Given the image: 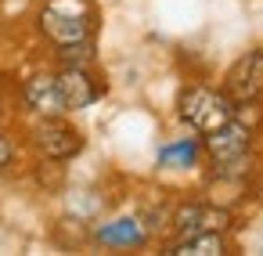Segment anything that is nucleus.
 I'll list each match as a JSON object with an SVG mask.
<instances>
[{
    "instance_id": "f257e3e1",
    "label": "nucleus",
    "mask_w": 263,
    "mask_h": 256,
    "mask_svg": "<svg viewBox=\"0 0 263 256\" xmlns=\"http://www.w3.org/2000/svg\"><path fill=\"white\" fill-rule=\"evenodd\" d=\"M94 26H98L94 0H44V8L36 15V29L51 47L87 40L94 36Z\"/></svg>"
},
{
    "instance_id": "f03ea898",
    "label": "nucleus",
    "mask_w": 263,
    "mask_h": 256,
    "mask_svg": "<svg viewBox=\"0 0 263 256\" xmlns=\"http://www.w3.org/2000/svg\"><path fill=\"white\" fill-rule=\"evenodd\" d=\"M231 116H238V105L223 94V87L191 83L177 94V119L195 134H209V130L223 126Z\"/></svg>"
},
{
    "instance_id": "7ed1b4c3",
    "label": "nucleus",
    "mask_w": 263,
    "mask_h": 256,
    "mask_svg": "<svg viewBox=\"0 0 263 256\" xmlns=\"http://www.w3.org/2000/svg\"><path fill=\"white\" fill-rule=\"evenodd\" d=\"M29 144L47 159V162H69L83 152V134L65 123V116H44L29 126Z\"/></svg>"
},
{
    "instance_id": "20e7f679",
    "label": "nucleus",
    "mask_w": 263,
    "mask_h": 256,
    "mask_svg": "<svg viewBox=\"0 0 263 256\" xmlns=\"http://www.w3.org/2000/svg\"><path fill=\"white\" fill-rule=\"evenodd\" d=\"M252 144H256V130L245 119H238V116H231L223 126L202 134V155L209 159V166H223V162L245 159V155H252Z\"/></svg>"
},
{
    "instance_id": "39448f33",
    "label": "nucleus",
    "mask_w": 263,
    "mask_h": 256,
    "mask_svg": "<svg viewBox=\"0 0 263 256\" xmlns=\"http://www.w3.org/2000/svg\"><path fill=\"white\" fill-rule=\"evenodd\" d=\"M223 94L238 108L263 101V51H245L231 62V69L223 72Z\"/></svg>"
},
{
    "instance_id": "423d86ee",
    "label": "nucleus",
    "mask_w": 263,
    "mask_h": 256,
    "mask_svg": "<svg viewBox=\"0 0 263 256\" xmlns=\"http://www.w3.org/2000/svg\"><path fill=\"white\" fill-rule=\"evenodd\" d=\"M18 98H22V108L33 112V119H44V116H69L65 112V101L58 94V80L51 69H36L22 80L18 87Z\"/></svg>"
},
{
    "instance_id": "0eeeda50",
    "label": "nucleus",
    "mask_w": 263,
    "mask_h": 256,
    "mask_svg": "<svg viewBox=\"0 0 263 256\" xmlns=\"http://www.w3.org/2000/svg\"><path fill=\"white\" fill-rule=\"evenodd\" d=\"M54 80H58V94L65 101V112H83V108H90L105 94V83L94 76V69L58 65L54 69Z\"/></svg>"
},
{
    "instance_id": "6e6552de",
    "label": "nucleus",
    "mask_w": 263,
    "mask_h": 256,
    "mask_svg": "<svg viewBox=\"0 0 263 256\" xmlns=\"http://www.w3.org/2000/svg\"><path fill=\"white\" fill-rule=\"evenodd\" d=\"M90 234H94V242H101L108 249H141L152 238L144 231L141 216H112V220H101Z\"/></svg>"
},
{
    "instance_id": "1a4fd4ad",
    "label": "nucleus",
    "mask_w": 263,
    "mask_h": 256,
    "mask_svg": "<svg viewBox=\"0 0 263 256\" xmlns=\"http://www.w3.org/2000/svg\"><path fill=\"white\" fill-rule=\"evenodd\" d=\"M227 249H231L227 231H198V234H187V238H173L166 245L170 256H223Z\"/></svg>"
},
{
    "instance_id": "9d476101",
    "label": "nucleus",
    "mask_w": 263,
    "mask_h": 256,
    "mask_svg": "<svg viewBox=\"0 0 263 256\" xmlns=\"http://www.w3.org/2000/svg\"><path fill=\"white\" fill-rule=\"evenodd\" d=\"M198 159H202V141H195V137L166 141L155 155V162L162 170H191V166H198Z\"/></svg>"
},
{
    "instance_id": "9b49d317",
    "label": "nucleus",
    "mask_w": 263,
    "mask_h": 256,
    "mask_svg": "<svg viewBox=\"0 0 263 256\" xmlns=\"http://www.w3.org/2000/svg\"><path fill=\"white\" fill-rule=\"evenodd\" d=\"M94 62H98V47H94V36H87V40H76V44H62V47H54V65L94 69Z\"/></svg>"
},
{
    "instance_id": "f8f14e48",
    "label": "nucleus",
    "mask_w": 263,
    "mask_h": 256,
    "mask_svg": "<svg viewBox=\"0 0 263 256\" xmlns=\"http://www.w3.org/2000/svg\"><path fill=\"white\" fill-rule=\"evenodd\" d=\"M15 155H18V144H15V137L0 130V173H8V170L15 166Z\"/></svg>"
}]
</instances>
